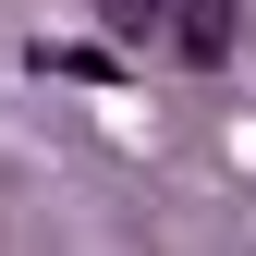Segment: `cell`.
<instances>
[{"instance_id":"obj_2","label":"cell","mask_w":256,"mask_h":256,"mask_svg":"<svg viewBox=\"0 0 256 256\" xmlns=\"http://www.w3.org/2000/svg\"><path fill=\"white\" fill-rule=\"evenodd\" d=\"M98 24L110 37H146V24H171V0H98Z\"/></svg>"},{"instance_id":"obj_1","label":"cell","mask_w":256,"mask_h":256,"mask_svg":"<svg viewBox=\"0 0 256 256\" xmlns=\"http://www.w3.org/2000/svg\"><path fill=\"white\" fill-rule=\"evenodd\" d=\"M232 37H244L232 0H171V49L196 61V74H220V61H232Z\"/></svg>"}]
</instances>
